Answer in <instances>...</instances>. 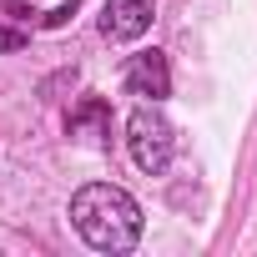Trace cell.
<instances>
[{
    "instance_id": "obj_1",
    "label": "cell",
    "mask_w": 257,
    "mask_h": 257,
    "mask_svg": "<svg viewBox=\"0 0 257 257\" xmlns=\"http://www.w3.org/2000/svg\"><path fill=\"white\" fill-rule=\"evenodd\" d=\"M71 227L91 252H132L142 242V202L116 182H86L71 197Z\"/></svg>"
},
{
    "instance_id": "obj_2",
    "label": "cell",
    "mask_w": 257,
    "mask_h": 257,
    "mask_svg": "<svg viewBox=\"0 0 257 257\" xmlns=\"http://www.w3.org/2000/svg\"><path fill=\"white\" fill-rule=\"evenodd\" d=\"M126 147H132V162L147 172V177H162L177 157V132H172V121L152 106H137L132 121H126Z\"/></svg>"
},
{
    "instance_id": "obj_3",
    "label": "cell",
    "mask_w": 257,
    "mask_h": 257,
    "mask_svg": "<svg viewBox=\"0 0 257 257\" xmlns=\"http://www.w3.org/2000/svg\"><path fill=\"white\" fill-rule=\"evenodd\" d=\"M157 21V0H106L101 36L106 41H142Z\"/></svg>"
},
{
    "instance_id": "obj_4",
    "label": "cell",
    "mask_w": 257,
    "mask_h": 257,
    "mask_svg": "<svg viewBox=\"0 0 257 257\" xmlns=\"http://www.w3.org/2000/svg\"><path fill=\"white\" fill-rule=\"evenodd\" d=\"M126 91L142 96V101H167L172 96V66L162 51H137L132 61H126Z\"/></svg>"
},
{
    "instance_id": "obj_5",
    "label": "cell",
    "mask_w": 257,
    "mask_h": 257,
    "mask_svg": "<svg viewBox=\"0 0 257 257\" xmlns=\"http://www.w3.org/2000/svg\"><path fill=\"white\" fill-rule=\"evenodd\" d=\"M66 132H71L76 142L106 147V142H111V106H106L101 96H81V101L71 106V116H66Z\"/></svg>"
},
{
    "instance_id": "obj_6",
    "label": "cell",
    "mask_w": 257,
    "mask_h": 257,
    "mask_svg": "<svg viewBox=\"0 0 257 257\" xmlns=\"http://www.w3.org/2000/svg\"><path fill=\"white\" fill-rule=\"evenodd\" d=\"M26 46H31L26 31H6V26H0V51H11V56H16V51H26Z\"/></svg>"
},
{
    "instance_id": "obj_7",
    "label": "cell",
    "mask_w": 257,
    "mask_h": 257,
    "mask_svg": "<svg viewBox=\"0 0 257 257\" xmlns=\"http://www.w3.org/2000/svg\"><path fill=\"white\" fill-rule=\"evenodd\" d=\"M71 16H76V0H66V6H56L51 16H41V26H66Z\"/></svg>"
}]
</instances>
